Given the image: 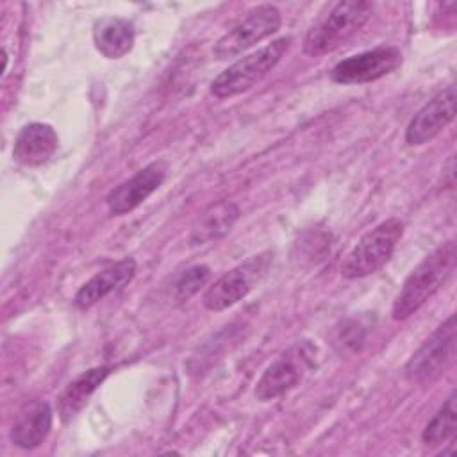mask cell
<instances>
[{
	"label": "cell",
	"instance_id": "obj_1",
	"mask_svg": "<svg viewBox=\"0 0 457 457\" xmlns=\"http://www.w3.org/2000/svg\"><path fill=\"white\" fill-rule=\"evenodd\" d=\"M457 248L453 241H446L434 248L403 280L395 302H393V320L402 321L414 314L423 303H427L432 295L446 282V278L455 270Z\"/></svg>",
	"mask_w": 457,
	"mask_h": 457
},
{
	"label": "cell",
	"instance_id": "obj_2",
	"mask_svg": "<svg viewBox=\"0 0 457 457\" xmlns=\"http://www.w3.org/2000/svg\"><path fill=\"white\" fill-rule=\"evenodd\" d=\"M373 4L366 0L337 2L303 37V52L311 57L328 54L352 37L371 16Z\"/></svg>",
	"mask_w": 457,
	"mask_h": 457
},
{
	"label": "cell",
	"instance_id": "obj_3",
	"mask_svg": "<svg viewBox=\"0 0 457 457\" xmlns=\"http://www.w3.org/2000/svg\"><path fill=\"white\" fill-rule=\"evenodd\" d=\"M289 45L291 37L284 36L237 59L211 82V93L216 98H230L252 89L277 66Z\"/></svg>",
	"mask_w": 457,
	"mask_h": 457
},
{
	"label": "cell",
	"instance_id": "obj_4",
	"mask_svg": "<svg viewBox=\"0 0 457 457\" xmlns=\"http://www.w3.org/2000/svg\"><path fill=\"white\" fill-rule=\"evenodd\" d=\"M403 236V221L389 218L368 230L341 262L345 278H362L378 271L395 253Z\"/></svg>",
	"mask_w": 457,
	"mask_h": 457
},
{
	"label": "cell",
	"instance_id": "obj_5",
	"mask_svg": "<svg viewBox=\"0 0 457 457\" xmlns=\"http://www.w3.org/2000/svg\"><path fill=\"white\" fill-rule=\"evenodd\" d=\"M316 345L302 339L287 346L261 375L255 384V398L270 402L293 389L316 364Z\"/></svg>",
	"mask_w": 457,
	"mask_h": 457
},
{
	"label": "cell",
	"instance_id": "obj_6",
	"mask_svg": "<svg viewBox=\"0 0 457 457\" xmlns=\"http://www.w3.org/2000/svg\"><path fill=\"white\" fill-rule=\"evenodd\" d=\"M273 262L271 252H261L239 262L236 268L221 275L214 284H211L204 296L202 303L212 312L225 311L243 300L268 273Z\"/></svg>",
	"mask_w": 457,
	"mask_h": 457
},
{
	"label": "cell",
	"instance_id": "obj_7",
	"mask_svg": "<svg viewBox=\"0 0 457 457\" xmlns=\"http://www.w3.org/2000/svg\"><path fill=\"white\" fill-rule=\"evenodd\" d=\"M455 334V316L452 314L411 355L403 368L405 378L412 384H427L437 378L441 371L446 368V364L453 359Z\"/></svg>",
	"mask_w": 457,
	"mask_h": 457
},
{
	"label": "cell",
	"instance_id": "obj_8",
	"mask_svg": "<svg viewBox=\"0 0 457 457\" xmlns=\"http://www.w3.org/2000/svg\"><path fill=\"white\" fill-rule=\"evenodd\" d=\"M280 11L275 5L262 4L253 7L214 43V57L221 61L246 52L259 41L275 34L280 27Z\"/></svg>",
	"mask_w": 457,
	"mask_h": 457
},
{
	"label": "cell",
	"instance_id": "obj_9",
	"mask_svg": "<svg viewBox=\"0 0 457 457\" xmlns=\"http://www.w3.org/2000/svg\"><path fill=\"white\" fill-rule=\"evenodd\" d=\"M402 64V52L384 45L339 61L330 70V79L339 84H366L393 73Z\"/></svg>",
	"mask_w": 457,
	"mask_h": 457
},
{
	"label": "cell",
	"instance_id": "obj_10",
	"mask_svg": "<svg viewBox=\"0 0 457 457\" xmlns=\"http://www.w3.org/2000/svg\"><path fill=\"white\" fill-rule=\"evenodd\" d=\"M455 86H448L439 91L409 121L405 129V143L411 146H420L439 136L455 118Z\"/></svg>",
	"mask_w": 457,
	"mask_h": 457
},
{
	"label": "cell",
	"instance_id": "obj_11",
	"mask_svg": "<svg viewBox=\"0 0 457 457\" xmlns=\"http://www.w3.org/2000/svg\"><path fill=\"white\" fill-rule=\"evenodd\" d=\"M168 173L164 161H154L137 170L130 179L123 180L107 195V207L112 216H123L139 207L152 193H155Z\"/></svg>",
	"mask_w": 457,
	"mask_h": 457
},
{
	"label": "cell",
	"instance_id": "obj_12",
	"mask_svg": "<svg viewBox=\"0 0 457 457\" xmlns=\"http://www.w3.org/2000/svg\"><path fill=\"white\" fill-rule=\"evenodd\" d=\"M136 270H137V264L132 257H125L104 268L102 271L93 275L86 284L80 286V289L73 296V305L82 311L93 307L95 303L104 300L107 295L120 291L123 286H127L134 278Z\"/></svg>",
	"mask_w": 457,
	"mask_h": 457
},
{
	"label": "cell",
	"instance_id": "obj_13",
	"mask_svg": "<svg viewBox=\"0 0 457 457\" xmlns=\"http://www.w3.org/2000/svg\"><path fill=\"white\" fill-rule=\"evenodd\" d=\"M57 146L59 136L55 129L48 123L34 121L18 132L12 146V157L23 166H41L55 154Z\"/></svg>",
	"mask_w": 457,
	"mask_h": 457
},
{
	"label": "cell",
	"instance_id": "obj_14",
	"mask_svg": "<svg viewBox=\"0 0 457 457\" xmlns=\"http://www.w3.org/2000/svg\"><path fill=\"white\" fill-rule=\"evenodd\" d=\"M241 209L236 202L221 200L209 205L202 214L195 220L191 232H189V245L202 246L212 241L221 239L225 234L230 232L234 223L239 220Z\"/></svg>",
	"mask_w": 457,
	"mask_h": 457
},
{
	"label": "cell",
	"instance_id": "obj_15",
	"mask_svg": "<svg viewBox=\"0 0 457 457\" xmlns=\"http://www.w3.org/2000/svg\"><path fill=\"white\" fill-rule=\"evenodd\" d=\"M134 25L118 16H104L93 23L95 48L107 59H121L134 46Z\"/></svg>",
	"mask_w": 457,
	"mask_h": 457
},
{
	"label": "cell",
	"instance_id": "obj_16",
	"mask_svg": "<svg viewBox=\"0 0 457 457\" xmlns=\"http://www.w3.org/2000/svg\"><path fill=\"white\" fill-rule=\"evenodd\" d=\"M111 373V366H95L77 378H73L62 393L57 396V414L66 423L73 420L82 407L87 403L91 395L98 389V386L107 378Z\"/></svg>",
	"mask_w": 457,
	"mask_h": 457
},
{
	"label": "cell",
	"instance_id": "obj_17",
	"mask_svg": "<svg viewBox=\"0 0 457 457\" xmlns=\"http://www.w3.org/2000/svg\"><path fill=\"white\" fill-rule=\"evenodd\" d=\"M50 428H52V409L46 402H37L16 418V421L11 427L9 437L12 445L23 450H32V448H37L46 439V436L50 434Z\"/></svg>",
	"mask_w": 457,
	"mask_h": 457
},
{
	"label": "cell",
	"instance_id": "obj_18",
	"mask_svg": "<svg viewBox=\"0 0 457 457\" xmlns=\"http://www.w3.org/2000/svg\"><path fill=\"white\" fill-rule=\"evenodd\" d=\"M457 432V407H455V391L446 398L441 409L434 414V418L427 423L421 439L427 446H439L446 443H453Z\"/></svg>",
	"mask_w": 457,
	"mask_h": 457
},
{
	"label": "cell",
	"instance_id": "obj_19",
	"mask_svg": "<svg viewBox=\"0 0 457 457\" xmlns=\"http://www.w3.org/2000/svg\"><path fill=\"white\" fill-rule=\"evenodd\" d=\"M211 280V268L205 264H195L180 271L171 282V298L175 303H184L195 296Z\"/></svg>",
	"mask_w": 457,
	"mask_h": 457
},
{
	"label": "cell",
	"instance_id": "obj_20",
	"mask_svg": "<svg viewBox=\"0 0 457 457\" xmlns=\"http://www.w3.org/2000/svg\"><path fill=\"white\" fill-rule=\"evenodd\" d=\"M366 328L355 320H345L334 332V346L341 353H355L364 346Z\"/></svg>",
	"mask_w": 457,
	"mask_h": 457
}]
</instances>
